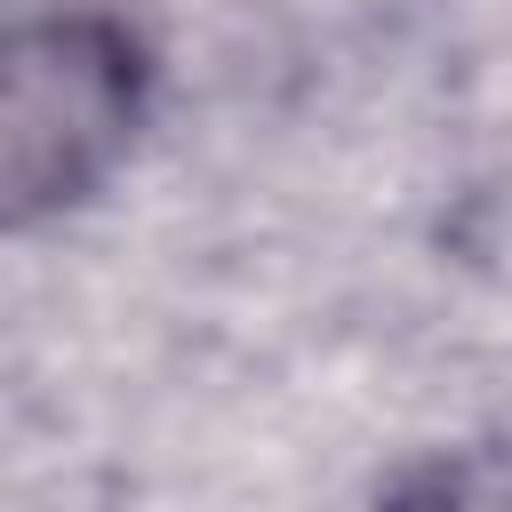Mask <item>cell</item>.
I'll return each instance as SVG.
<instances>
[{
    "instance_id": "cell-1",
    "label": "cell",
    "mask_w": 512,
    "mask_h": 512,
    "mask_svg": "<svg viewBox=\"0 0 512 512\" xmlns=\"http://www.w3.org/2000/svg\"><path fill=\"white\" fill-rule=\"evenodd\" d=\"M144 112V48L96 8L32 16L0 72V200L8 224H40L88 200L128 152Z\"/></svg>"
},
{
    "instance_id": "cell-2",
    "label": "cell",
    "mask_w": 512,
    "mask_h": 512,
    "mask_svg": "<svg viewBox=\"0 0 512 512\" xmlns=\"http://www.w3.org/2000/svg\"><path fill=\"white\" fill-rule=\"evenodd\" d=\"M376 512H512V440L456 448V456L408 472Z\"/></svg>"
}]
</instances>
